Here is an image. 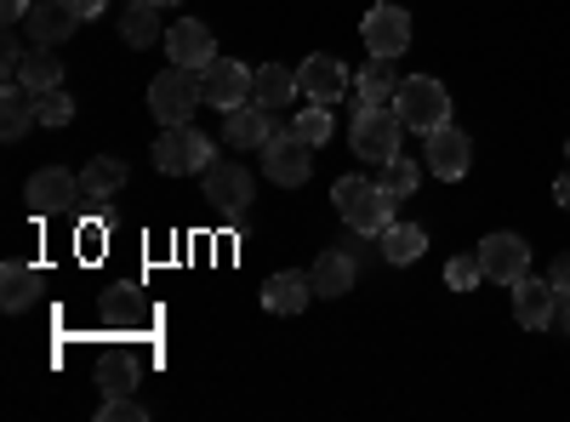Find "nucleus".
Masks as SVG:
<instances>
[{
    "instance_id": "35",
    "label": "nucleus",
    "mask_w": 570,
    "mask_h": 422,
    "mask_svg": "<svg viewBox=\"0 0 570 422\" xmlns=\"http://www.w3.org/2000/svg\"><path fill=\"white\" fill-rule=\"evenodd\" d=\"M548 279H553V292H559V303H570V257H559V263L548 268Z\"/></svg>"
},
{
    "instance_id": "20",
    "label": "nucleus",
    "mask_w": 570,
    "mask_h": 422,
    "mask_svg": "<svg viewBox=\"0 0 570 422\" xmlns=\"http://www.w3.org/2000/svg\"><path fill=\"white\" fill-rule=\"evenodd\" d=\"M160 0H126V12H120V35L131 52H142V46H155L160 40Z\"/></svg>"
},
{
    "instance_id": "38",
    "label": "nucleus",
    "mask_w": 570,
    "mask_h": 422,
    "mask_svg": "<svg viewBox=\"0 0 570 422\" xmlns=\"http://www.w3.org/2000/svg\"><path fill=\"white\" fill-rule=\"evenodd\" d=\"M553 200H559V206H564V212H570V171H564V177H559V183H553Z\"/></svg>"
},
{
    "instance_id": "21",
    "label": "nucleus",
    "mask_w": 570,
    "mask_h": 422,
    "mask_svg": "<svg viewBox=\"0 0 570 422\" xmlns=\"http://www.w3.org/2000/svg\"><path fill=\"white\" fill-rule=\"evenodd\" d=\"M297 91H303V86H297V75L285 69V63H263V69H257V86H252V104H263V109L274 115V109H292Z\"/></svg>"
},
{
    "instance_id": "4",
    "label": "nucleus",
    "mask_w": 570,
    "mask_h": 422,
    "mask_svg": "<svg viewBox=\"0 0 570 422\" xmlns=\"http://www.w3.org/2000/svg\"><path fill=\"white\" fill-rule=\"evenodd\" d=\"M206 98H200V69H160L155 80H149V115L160 120V126H183V120H195V109H200Z\"/></svg>"
},
{
    "instance_id": "10",
    "label": "nucleus",
    "mask_w": 570,
    "mask_h": 422,
    "mask_svg": "<svg viewBox=\"0 0 570 422\" xmlns=\"http://www.w3.org/2000/svg\"><path fill=\"white\" fill-rule=\"evenodd\" d=\"M473 257H480L485 279H497V286H513V279H525V274H531V246L519 241V234H508V228L485 234Z\"/></svg>"
},
{
    "instance_id": "2",
    "label": "nucleus",
    "mask_w": 570,
    "mask_h": 422,
    "mask_svg": "<svg viewBox=\"0 0 570 422\" xmlns=\"http://www.w3.org/2000/svg\"><path fill=\"white\" fill-rule=\"evenodd\" d=\"M394 115L405 120V131H434V126H445L451 120V91H445V80H434V75H405L400 80V91H394Z\"/></svg>"
},
{
    "instance_id": "34",
    "label": "nucleus",
    "mask_w": 570,
    "mask_h": 422,
    "mask_svg": "<svg viewBox=\"0 0 570 422\" xmlns=\"http://www.w3.org/2000/svg\"><path fill=\"white\" fill-rule=\"evenodd\" d=\"M23 58H29V52H23V46H18V40H7V46H0V75H7V80H18V69H23Z\"/></svg>"
},
{
    "instance_id": "1",
    "label": "nucleus",
    "mask_w": 570,
    "mask_h": 422,
    "mask_svg": "<svg viewBox=\"0 0 570 422\" xmlns=\"http://www.w3.org/2000/svg\"><path fill=\"white\" fill-rule=\"evenodd\" d=\"M331 206H337V217L354 228V234H383L394 223V195L383 189V183H365V177H337V189H331Z\"/></svg>"
},
{
    "instance_id": "36",
    "label": "nucleus",
    "mask_w": 570,
    "mask_h": 422,
    "mask_svg": "<svg viewBox=\"0 0 570 422\" xmlns=\"http://www.w3.org/2000/svg\"><path fill=\"white\" fill-rule=\"evenodd\" d=\"M29 0H0V18H7V23H29Z\"/></svg>"
},
{
    "instance_id": "15",
    "label": "nucleus",
    "mask_w": 570,
    "mask_h": 422,
    "mask_svg": "<svg viewBox=\"0 0 570 422\" xmlns=\"http://www.w3.org/2000/svg\"><path fill=\"white\" fill-rule=\"evenodd\" d=\"M308 279H314V297H343V292H354V279H360V263H354V246H325L320 257H314V268H308Z\"/></svg>"
},
{
    "instance_id": "27",
    "label": "nucleus",
    "mask_w": 570,
    "mask_h": 422,
    "mask_svg": "<svg viewBox=\"0 0 570 422\" xmlns=\"http://www.w3.org/2000/svg\"><path fill=\"white\" fill-rule=\"evenodd\" d=\"M29 120H35V98H29L18 80H7V91H0V137L18 144V137L29 131Z\"/></svg>"
},
{
    "instance_id": "3",
    "label": "nucleus",
    "mask_w": 570,
    "mask_h": 422,
    "mask_svg": "<svg viewBox=\"0 0 570 422\" xmlns=\"http://www.w3.org/2000/svg\"><path fill=\"white\" fill-rule=\"evenodd\" d=\"M149 155H155V171H166V177H195V171L212 166L217 149H212V137H206L200 126L183 120V126H166V131L155 137Z\"/></svg>"
},
{
    "instance_id": "11",
    "label": "nucleus",
    "mask_w": 570,
    "mask_h": 422,
    "mask_svg": "<svg viewBox=\"0 0 570 422\" xmlns=\"http://www.w3.org/2000/svg\"><path fill=\"white\" fill-rule=\"evenodd\" d=\"M29 212L35 217H63V212H75V200H80V177L75 171H63V166H40L35 177H29Z\"/></svg>"
},
{
    "instance_id": "30",
    "label": "nucleus",
    "mask_w": 570,
    "mask_h": 422,
    "mask_svg": "<svg viewBox=\"0 0 570 422\" xmlns=\"http://www.w3.org/2000/svg\"><path fill=\"white\" fill-rule=\"evenodd\" d=\"M292 131H297V137H308V144L320 149V144H325V137L337 131V126H331V109H325V104H308V109H297Z\"/></svg>"
},
{
    "instance_id": "18",
    "label": "nucleus",
    "mask_w": 570,
    "mask_h": 422,
    "mask_svg": "<svg viewBox=\"0 0 570 422\" xmlns=\"http://www.w3.org/2000/svg\"><path fill=\"white\" fill-rule=\"evenodd\" d=\"M274 131L279 126H274V115L263 104H240V109H228V120H223V144L228 149H263Z\"/></svg>"
},
{
    "instance_id": "29",
    "label": "nucleus",
    "mask_w": 570,
    "mask_h": 422,
    "mask_svg": "<svg viewBox=\"0 0 570 422\" xmlns=\"http://www.w3.org/2000/svg\"><path fill=\"white\" fill-rule=\"evenodd\" d=\"M416 183H422V166H416V160H405V155H394V160L383 166V189H389L394 200H405V195L416 189Z\"/></svg>"
},
{
    "instance_id": "13",
    "label": "nucleus",
    "mask_w": 570,
    "mask_h": 422,
    "mask_svg": "<svg viewBox=\"0 0 570 422\" xmlns=\"http://www.w3.org/2000/svg\"><path fill=\"white\" fill-rule=\"evenodd\" d=\"M166 58H171L177 69H206V63L217 58V35H212L200 18H177L171 35H166Z\"/></svg>"
},
{
    "instance_id": "28",
    "label": "nucleus",
    "mask_w": 570,
    "mask_h": 422,
    "mask_svg": "<svg viewBox=\"0 0 570 422\" xmlns=\"http://www.w3.org/2000/svg\"><path fill=\"white\" fill-rule=\"evenodd\" d=\"M35 120H40V126H69V120H75V98H69L63 86L35 91Z\"/></svg>"
},
{
    "instance_id": "39",
    "label": "nucleus",
    "mask_w": 570,
    "mask_h": 422,
    "mask_svg": "<svg viewBox=\"0 0 570 422\" xmlns=\"http://www.w3.org/2000/svg\"><path fill=\"white\" fill-rule=\"evenodd\" d=\"M559 332L570 337V303H559Z\"/></svg>"
},
{
    "instance_id": "41",
    "label": "nucleus",
    "mask_w": 570,
    "mask_h": 422,
    "mask_svg": "<svg viewBox=\"0 0 570 422\" xmlns=\"http://www.w3.org/2000/svg\"><path fill=\"white\" fill-rule=\"evenodd\" d=\"M564 155H570V144H564Z\"/></svg>"
},
{
    "instance_id": "33",
    "label": "nucleus",
    "mask_w": 570,
    "mask_h": 422,
    "mask_svg": "<svg viewBox=\"0 0 570 422\" xmlns=\"http://www.w3.org/2000/svg\"><path fill=\"white\" fill-rule=\"evenodd\" d=\"M131 383H137V371L131 365H104V394H131Z\"/></svg>"
},
{
    "instance_id": "7",
    "label": "nucleus",
    "mask_w": 570,
    "mask_h": 422,
    "mask_svg": "<svg viewBox=\"0 0 570 422\" xmlns=\"http://www.w3.org/2000/svg\"><path fill=\"white\" fill-rule=\"evenodd\" d=\"M360 40H365L371 58H405L411 18L400 12V0H376V7L365 12V23H360Z\"/></svg>"
},
{
    "instance_id": "31",
    "label": "nucleus",
    "mask_w": 570,
    "mask_h": 422,
    "mask_svg": "<svg viewBox=\"0 0 570 422\" xmlns=\"http://www.w3.org/2000/svg\"><path fill=\"white\" fill-rule=\"evenodd\" d=\"M480 279H485L480 257H451V263H445V286H451V292H473Z\"/></svg>"
},
{
    "instance_id": "6",
    "label": "nucleus",
    "mask_w": 570,
    "mask_h": 422,
    "mask_svg": "<svg viewBox=\"0 0 570 422\" xmlns=\"http://www.w3.org/2000/svg\"><path fill=\"white\" fill-rule=\"evenodd\" d=\"M257 155H263V177L279 183V189H297V183H308V171H314V144L297 137V131H274Z\"/></svg>"
},
{
    "instance_id": "14",
    "label": "nucleus",
    "mask_w": 570,
    "mask_h": 422,
    "mask_svg": "<svg viewBox=\"0 0 570 422\" xmlns=\"http://www.w3.org/2000/svg\"><path fill=\"white\" fill-rule=\"evenodd\" d=\"M513 320L525 325V332H542V325L559 320V292H553V279H513Z\"/></svg>"
},
{
    "instance_id": "23",
    "label": "nucleus",
    "mask_w": 570,
    "mask_h": 422,
    "mask_svg": "<svg viewBox=\"0 0 570 422\" xmlns=\"http://www.w3.org/2000/svg\"><path fill=\"white\" fill-rule=\"evenodd\" d=\"M394 91H400V69H394V58H371V63L360 69V104H365V109L394 104Z\"/></svg>"
},
{
    "instance_id": "12",
    "label": "nucleus",
    "mask_w": 570,
    "mask_h": 422,
    "mask_svg": "<svg viewBox=\"0 0 570 422\" xmlns=\"http://www.w3.org/2000/svg\"><path fill=\"white\" fill-rule=\"evenodd\" d=\"M422 155H428V171H434L440 183H456V177H468V166H473V144H468V131H456L451 120L428 131Z\"/></svg>"
},
{
    "instance_id": "37",
    "label": "nucleus",
    "mask_w": 570,
    "mask_h": 422,
    "mask_svg": "<svg viewBox=\"0 0 570 422\" xmlns=\"http://www.w3.org/2000/svg\"><path fill=\"white\" fill-rule=\"evenodd\" d=\"M69 7L80 12V23H91V18H104V12H109V0H69Z\"/></svg>"
},
{
    "instance_id": "32",
    "label": "nucleus",
    "mask_w": 570,
    "mask_h": 422,
    "mask_svg": "<svg viewBox=\"0 0 570 422\" xmlns=\"http://www.w3.org/2000/svg\"><path fill=\"white\" fill-rule=\"evenodd\" d=\"M98 416H104V422H142V416H149V411H142V405H137L131 394H109Z\"/></svg>"
},
{
    "instance_id": "9",
    "label": "nucleus",
    "mask_w": 570,
    "mask_h": 422,
    "mask_svg": "<svg viewBox=\"0 0 570 422\" xmlns=\"http://www.w3.org/2000/svg\"><path fill=\"white\" fill-rule=\"evenodd\" d=\"M200 177H206V200H212V212H223L228 223H246L252 195H257L252 171H246V166H206Z\"/></svg>"
},
{
    "instance_id": "8",
    "label": "nucleus",
    "mask_w": 570,
    "mask_h": 422,
    "mask_svg": "<svg viewBox=\"0 0 570 422\" xmlns=\"http://www.w3.org/2000/svg\"><path fill=\"white\" fill-rule=\"evenodd\" d=\"M252 86H257V69H246V63H228V58H212L206 69H200V98L212 104V109H240V104H252Z\"/></svg>"
},
{
    "instance_id": "26",
    "label": "nucleus",
    "mask_w": 570,
    "mask_h": 422,
    "mask_svg": "<svg viewBox=\"0 0 570 422\" xmlns=\"http://www.w3.org/2000/svg\"><path fill=\"white\" fill-rule=\"evenodd\" d=\"M18 86L29 91V98H35V91H52V86H63V58L52 52V46H40V52H29V58H23V69H18Z\"/></svg>"
},
{
    "instance_id": "24",
    "label": "nucleus",
    "mask_w": 570,
    "mask_h": 422,
    "mask_svg": "<svg viewBox=\"0 0 570 422\" xmlns=\"http://www.w3.org/2000/svg\"><path fill=\"white\" fill-rule=\"evenodd\" d=\"M35 297H40V274L29 263H7V268H0V308L23 314Z\"/></svg>"
},
{
    "instance_id": "17",
    "label": "nucleus",
    "mask_w": 570,
    "mask_h": 422,
    "mask_svg": "<svg viewBox=\"0 0 570 422\" xmlns=\"http://www.w3.org/2000/svg\"><path fill=\"white\" fill-rule=\"evenodd\" d=\"M308 297H314V279H308V274H297V268H279V274H268V279H263V308H268V314H279V320L303 314V308H308Z\"/></svg>"
},
{
    "instance_id": "16",
    "label": "nucleus",
    "mask_w": 570,
    "mask_h": 422,
    "mask_svg": "<svg viewBox=\"0 0 570 422\" xmlns=\"http://www.w3.org/2000/svg\"><path fill=\"white\" fill-rule=\"evenodd\" d=\"M297 86H303L308 104H337L343 91H348V69L331 58V52H314V58L297 69Z\"/></svg>"
},
{
    "instance_id": "22",
    "label": "nucleus",
    "mask_w": 570,
    "mask_h": 422,
    "mask_svg": "<svg viewBox=\"0 0 570 422\" xmlns=\"http://www.w3.org/2000/svg\"><path fill=\"white\" fill-rule=\"evenodd\" d=\"M120 189H126V160L98 155V160L80 166V195H86V200H115Z\"/></svg>"
},
{
    "instance_id": "5",
    "label": "nucleus",
    "mask_w": 570,
    "mask_h": 422,
    "mask_svg": "<svg viewBox=\"0 0 570 422\" xmlns=\"http://www.w3.org/2000/svg\"><path fill=\"white\" fill-rule=\"evenodd\" d=\"M400 137H405V120L383 104V109H365L360 104V115H354V155L365 160V166H389L394 155H400Z\"/></svg>"
},
{
    "instance_id": "19",
    "label": "nucleus",
    "mask_w": 570,
    "mask_h": 422,
    "mask_svg": "<svg viewBox=\"0 0 570 422\" xmlns=\"http://www.w3.org/2000/svg\"><path fill=\"white\" fill-rule=\"evenodd\" d=\"M29 29H35V46H63L80 29V12L69 7V0H40V7L29 12Z\"/></svg>"
},
{
    "instance_id": "40",
    "label": "nucleus",
    "mask_w": 570,
    "mask_h": 422,
    "mask_svg": "<svg viewBox=\"0 0 570 422\" xmlns=\"http://www.w3.org/2000/svg\"><path fill=\"white\" fill-rule=\"evenodd\" d=\"M160 7H183V0H160Z\"/></svg>"
},
{
    "instance_id": "25",
    "label": "nucleus",
    "mask_w": 570,
    "mask_h": 422,
    "mask_svg": "<svg viewBox=\"0 0 570 422\" xmlns=\"http://www.w3.org/2000/svg\"><path fill=\"white\" fill-rule=\"evenodd\" d=\"M376 241H383V263H394V268H405V263H416L428 252V234L416 223H389Z\"/></svg>"
}]
</instances>
